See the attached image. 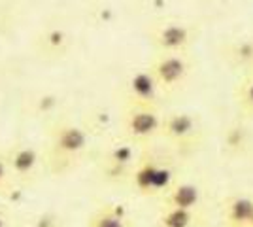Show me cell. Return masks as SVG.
<instances>
[{"label": "cell", "mask_w": 253, "mask_h": 227, "mask_svg": "<svg viewBox=\"0 0 253 227\" xmlns=\"http://www.w3.org/2000/svg\"><path fill=\"white\" fill-rule=\"evenodd\" d=\"M8 157V165H10L11 176L17 180H27L38 169V151L31 148V146H17L6 155Z\"/></svg>", "instance_id": "8"}, {"label": "cell", "mask_w": 253, "mask_h": 227, "mask_svg": "<svg viewBox=\"0 0 253 227\" xmlns=\"http://www.w3.org/2000/svg\"><path fill=\"white\" fill-rule=\"evenodd\" d=\"M130 176H132L134 187L142 195H157L161 191H169L174 185L172 171L169 167L161 165L151 155L142 157L134 167V171L130 173Z\"/></svg>", "instance_id": "2"}, {"label": "cell", "mask_w": 253, "mask_h": 227, "mask_svg": "<svg viewBox=\"0 0 253 227\" xmlns=\"http://www.w3.org/2000/svg\"><path fill=\"white\" fill-rule=\"evenodd\" d=\"M161 227H191L193 226V210L183 208H172L167 206L159 216Z\"/></svg>", "instance_id": "12"}, {"label": "cell", "mask_w": 253, "mask_h": 227, "mask_svg": "<svg viewBox=\"0 0 253 227\" xmlns=\"http://www.w3.org/2000/svg\"><path fill=\"white\" fill-rule=\"evenodd\" d=\"M153 42L161 53H185L193 42V29L181 21L163 23L153 33Z\"/></svg>", "instance_id": "4"}, {"label": "cell", "mask_w": 253, "mask_h": 227, "mask_svg": "<svg viewBox=\"0 0 253 227\" xmlns=\"http://www.w3.org/2000/svg\"><path fill=\"white\" fill-rule=\"evenodd\" d=\"M197 133H199V123L187 112H172L163 118L161 135L165 138H169L170 142L185 144V142L193 140Z\"/></svg>", "instance_id": "5"}, {"label": "cell", "mask_w": 253, "mask_h": 227, "mask_svg": "<svg viewBox=\"0 0 253 227\" xmlns=\"http://www.w3.org/2000/svg\"><path fill=\"white\" fill-rule=\"evenodd\" d=\"M85 146H87V135L84 129L76 125H64L57 129L53 136V151L64 161L76 159L85 150Z\"/></svg>", "instance_id": "6"}, {"label": "cell", "mask_w": 253, "mask_h": 227, "mask_svg": "<svg viewBox=\"0 0 253 227\" xmlns=\"http://www.w3.org/2000/svg\"><path fill=\"white\" fill-rule=\"evenodd\" d=\"M128 91H130V102H144V104H155L157 106V98L161 87L151 70H138L136 74L128 80Z\"/></svg>", "instance_id": "7"}, {"label": "cell", "mask_w": 253, "mask_h": 227, "mask_svg": "<svg viewBox=\"0 0 253 227\" xmlns=\"http://www.w3.org/2000/svg\"><path fill=\"white\" fill-rule=\"evenodd\" d=\"M123 127L128 138L132 140H149L161 133L163 127V116L159 114L155 104H144V102H130L123 118Z\"/></svg>", "instance_id": "1"}, {"label": "cell", "mask_w": 253, "mask_h": 227, "mask_svg": "<svg viewBox=\"0 0 253 227\" xmlns=\"http://www.w3.org/2000/svg\"><path fill=\"white\" fill-rule=\"evenodd\" d=\"M234 97H236V102H238L240 110L253 116V68L238 82Z\"/></svg>", "instance_id": "13"}, {"label": "cell", "mask_w": 253, "mask_h": 227, "mask_svg": "<svg viewBox=\"0 0 253 227\" xmlns=\"http://www.w3.org/2000/svg\"><path fill=\"white\" fill-rule=\"evenodd\" d=\"M227 224L231 227H250L253 220V199L234 197L227 205Z\"/></svg>", "instance_id": "11"}, {"label": "cell", "mask_w": 253, "mask_h": 227, "mask_svg": "<svg viewBox=\"0 0 253 227\" xmlns=\"http://www.w3.org/2000/svg\"><path fill=\"white\" fill-rule=\"evenodd\" d=\"M248 59H250V63H252V66H253V44H252V47H250V55H248Z\"/></svg>", "instance_id": "16"}, {"label": "cell", "mask_w": 253, "mask_h": 227, "mask_svg": "<svg viewBox=\"0 0 253 227\" xmlns=\"http://www.w3.org/2000/svg\"><path fill=\"white\" fill-rule=\"evenodd\" d=\"M87 227H128V220L123 208L116 205H104L89 216Z\"/></svg>", "instance_id": "10"}, {"label": "cell", "mask_w": 253, "mask_h": 227, "mask_svg": "<svg viewBox=\"0 0 253 227\" xmlns=\"http://www.w3.org/2000/svg\"><path fill=\"white\" fill-rule=\"evenodd\" d=\"M199 201H201V191L191 182H176L167 191V206H172V208L193 210L199 205Z\"/></svg>", "instance_id": "9"}, {"label": "cell", "mask_w": 253, "mask_h": 227, "mask_svg": "<svg viewBox=\"0 0 253 227\" xmlns=\"http://www.w3.org/2000/svg\"><path fill=\"white\" fill-rule=\"evenodd\" d=\"M161 91L172 93L185 84L189 76V61L185 53H159L149 66Z\"/></svg>", "instance_id": "3"}, {"label": "cell", "mask_w": 253, "mask_h": 227, "mask_svg": "<svg viewBox=\"0 0 253 227\" xmlns=\"http://www.w3.org/2000/svg\"><path fill=\"white\" fill-rule=\"evenodd\" d=\"M0 227H10V224H8V216H6L4 212H0Z\"/></svg>", "instance_id": "15"}, {"label": "cell", "mask_w": 253, "mask_h": 227, "mask_svg": "<svg viewBox=\"0 0 253 227\" xmlns=\"http://www.w3.org/2000/svg\"><path fill=\"white\" fill-rule=\"evenodd\" d=\"M11 180H13V176H11L10 165H8V157L0 155V191L6 189Z\"/></svg>", "instance_id": "14"}]
</instances>
